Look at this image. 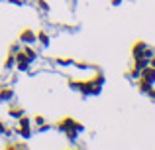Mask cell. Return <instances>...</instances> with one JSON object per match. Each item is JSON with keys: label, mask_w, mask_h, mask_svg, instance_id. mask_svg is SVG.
<instances>
[{"label": "cell", "mask_w": 155, "mask_h": 150, "mask_svg": "<svg viewBox=\"0 0 155 150\" xmlns=\"http://www.w3.org/2000/svg\"><path fill=\"white\" fill-rule=\"evenodd\" d=\"M102 83H104V77L102 75H96L88 81H71V87H77L81 89L83 95H98L100 89H102Z\"/></svg>", "instance_id": "1"}, {"label": "cell", "mask_w": 155, "mask_h": 150, "mask_svg": "<svg viewBox=\"0 0 155 150\" xmlns=\"http://www.w3.org/2000/svg\"><path fill=\"white\" fill-rule=\"evenodd\" d=\"M57 128H59L61 132H67V131H83V124L79 123V120H75V119H71V117H65L63 120H59V123H57Z\"/></svg>", "instance_id": "2"}, {"label": "cell", "mask_w": 155, "mask_h": 150, "mask_svg": "<svg viewBox=\"0 0 155 150\" xmlns=\"http://www.w3.org/2000/svg\"><path fill=\"white\" fill-rule=\"evenodd\" d=\"M132 54H134V58H147V59H151V58H153L151 47H149L145 42H136V44H134Z\"/></svg>", "instance_id": "3"}, {"label": "cell", "mask_w": 155, "mask_h": 150, "mask_svg": "<svg viewBox=\"0 0 155 150\" xmlns=\"http://www.w3.org/2000/svg\"><path fill=\"white\" fill-rule=\"evenodd\" d=\"M30 124H31V120L28 119L26 115H22V117H20L18 132H20V136H22V138H26V140H28V138L31 136V127H30Z\"/></svg>", "instance_id": "4"}, {"label": "cell", "mask_w": 155, "mask_h": 150, "mask_svg": "<svg viewBox=\"0 0 155 150\" xmlns=\"http://www.w3.org/2000/svg\"><path fill=\"white\" fill-rule=\"evenodd\" d=\"M30 59L24 55V51H16V67H18L20 71H28L30 69Z\"/></svg>", "instance_id": "5"}, {"label": "cell", "mask_w": 155, "mask_h": 150, "mask_svg": "<svg viewBox=\"0 0 155 150\" xmlns=\"http://www.w3.org/2000/svg\"><path fill=\"white\" fill-rule=\"evenodd\" d=\"M140 77H141V79H145V81H149V83H155V67L153 65L143 67L141 73H140Z\"/></svg>", "instance_id": "6"}, {"label": "cell", "mask_w": 155, "mask_h": 150, "mask_svg": "<svg viewBox=\"0 0 155 150\" xmlns=\"http://www.w3.org/2000/svg\"><path fill=\"white\" fill-rule=\"evenodd\" d=\"M35 40H38V34H34L31 30H24L22 34H20V42L22 44H34Z\"/></svg>", "instance_id": "7"}, {"label": "cell", "mask_w": 155, "mask_h": 150, "mask_svg": "<svg viewBox=\"0 0 155 150\" xmlns=\"http://www.w3.org/2000/svg\"><path fill=\"white\" fill-rule=\"evenodd\" d=\"M12 97H14V89H10V87L0 89V101H10Z\"/></svg>", "instance_id": "8"}, {"label": "cell", "mask_w": 155, "mask_h": 150, "mask_svg": "<svg viewBox=\"0 0 155 150\" xmlns=\"http://www.w3.org/2000/svg\"><path fill=\"white\" fill-rule=\"evenodd\" d=\"M22 51H24V55H26V58L30 59V61H35V58H38V54H35V50L31 47V44H28V46L24 47Z\"/></svg>", "instance_id": "9"}, {"label": "cell", "mask_w": 155, "mask_h": 150, "mask_svg": "<svg viewBox=\"0 0 155 150\" xmlns=\"http://www.w3.org/2000/svg\"><path fill=\"white\" fill-rule=\"evenodd\" d=\"M137 87H140L143 93H149L153 89V83H149V81H145V79H141V77H140V79H137Z\"/></svg>", "instance_id": "10"}, {"label": "cell", "mask_w": 155, "mask_h": 150, "mask_svg": "<svg viewBox=\"0 0 155 150\" xmlns=\"http://www.w3.org/2000/svg\"><path fill=\"white\" fill-rule=\"evenodd\" d=\"M136 59V61H134V67H136V69H143V67H147L149 65V59L147 58H134Z\"/></svg>", "instance_id": "11"}, {"label": "cell", "mask_w": 155, "mask_h": 150, "mask_svg": "<svg viewBox=\"0 0 155 150\" xmlns=\"http://www.w3.org/2000/svg\"><path fill=\"white\" fill-rule=\"evenodd\" d=\"M8 115L14 117V119H20V117L24 115V109L22 107H10V109H8Z\"/></svg>", "instance_id": "12"}, {"label": "cell", "mask_w": 155, "mask_h": 150, "mask_svg": "<svg viewBox=\"0 0 155 150\" xmlns=\"http://www.w3.org/2000/svg\"><path fill=\"white\" fill-rule=\"evenodd\" d=\"M12 67H16V54H10L4 61V69H12Z\"/></svg>", "instance_id": "13"}, {"label": "cell", "mask_w": 155, "mask_h": 150, "mask_svg": "<svg viewBox=\"0 0 155 150\" xmlns=\"http://www.w3.org/2000/svg\"><path fill=\"white\" fill-rule=\"evenodd\" d=\"M38 42H41L43 47H47V46H49V36H47L45 32H39V34H38Z\"/></svg>", "instance_id": "14"}, {"label": "cell", "mask_w": 155, "mask_h": 150, "mask_svg": "<svg viewBox=\"0 0 155 150\" xmlns=\"http://www.w3.org/2000/svg\"><path fill=\"white\" fill-rule=\"evenodd\" d=\"M38 6L41 8V10H49V4H47L45 0H38Z\"/></svg>", "instance_id": "15"}, {"label": "cell", "mask_w": 155, "mask_h": 150, "mask_svg": "<svg viewBox=\"0 0 155 150\" xmlns=\"http://www.w3.org/2000/svg\"><path fill=\"white\" fill-rule=\"evenodd\" d=\"M8 128H6V124H4V120H0V134H8Z\"/></svg>", "instance_id": "16"}, {"label": "cell", "mask_w": 155, "mask_h": 150, "mask_svg": "<svg viewBox=\"0 0 155 150\" xmlns=\"http://www.w3.org/2000/svg\"><path fill=\"white\" fill-rule=\"evenodd\" d=\"M16 51H20V44H12V47H10V54H16Z\"/></svg>", "instance_id": "17"}, {"label": "cell", "mask_w": 155, "mask_h": 150, "mask_svg": "<svg viewBox=\"0 0 155 150\" xmlns=\"http://www.w3.org/2000/svg\"><path fill=\"white\" fill-rule=\"evenodd\" d=\"M147 95H149V97H151V101H153V103H155V89H151V91H149V93H147Z\"/></svg>", "instance_id": "18"}, {"label": "cell", "mask_w": 155, "mask_h": 150, "mask_svg": "<svg viewBox=\"0 0 155 150\" xmlns=\"http://www.w3.org/2000/svg\"><path fill=\"white\" fill-rule=\"evenodd\" d=\"M149 65H153V67H155V58H151V59H149Z\"/></svg>", "instance_id": "19"}, {"label": "cell", "mask_w": 155, "mask_h": 150, "mask_svg": "<svg viewBox=\"0 0 155 150\" xmlns=\"http://www.w3.org/2000/svg\"><path fill=\"white\" fill-rule=\"evenodd\" d=\"M10 2H16V4H22L24 0H10Z\"/></svg>", "instance_id": "20"}, {"label": "cell", "mask_w": 155, "mask_h": 150, "mask_svg": "<svg viewBox=\"0 0 155 150\" xmlns=\"http://www.w3.org/2000/svg\"><path fill=\"white\" fill-rule=\"evenodd\" d=\"M24 2H26V0H24Z\"/></svg>", "instance_id": "21"}]
</instances>
